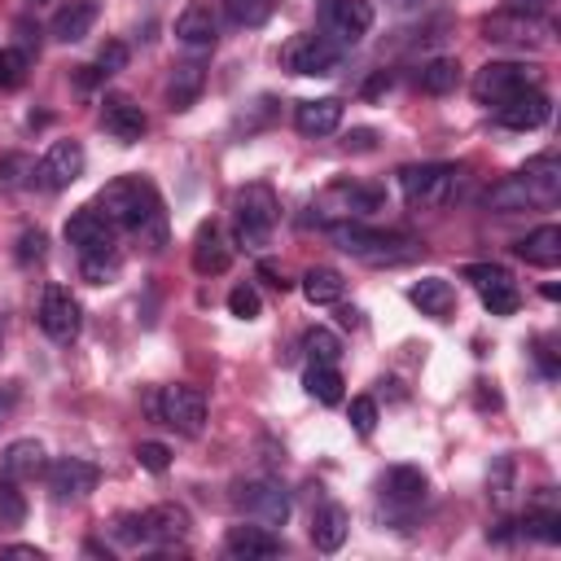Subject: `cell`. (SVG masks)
Returning <instances> with one entry per match:
<instances>
[{
  "label": "cell",
  "mask_w": 561,
  "mask_h": 561,
  "mask_svg": "<svg viewBox=\"0 0 561 561\" xmlns=\"http://www.w3.org/2000/svg\"><path fill=\"white\" fill-rule=\"evenodd\" d=\"M337 57H342V48L329 35H316V31H302L294 39H285V48H280V66L289 75H333Z\"/></svg>",
  "instance_id": "cell-7"
},
{
  "label": "cell",
  "mask_w": 561,
  "mask_h": 561,
  "mask_svg": "<svg viewBox=\"0 0 561 561\" xmlns=\"http://www.w3.org/2000/svg\"><path fill=\"white\" fill-rule=\"evenodd\" d=\"M530 83H535V66H526V61H486L473 75V96H478V105H491L495 110L500 101L517 96Z\"/></svg>",
  "instance_id": "cell-9"
},
{
  "label": "cell",
  "mask_w": 561,
  "mask_h": 561,
  "mask_svg": "<svg viewBox=\"0 0 561 561\" xmlns=\"http://www.w3.org/2000/svg\"><path fill=\"white\" fill-rule=\"evenodd\" d=\"M517 184L526 193V206H552L561 197V162L557 153H539L517 171Z\"/></svg>",
  "instance_id": "cell-19"
},
{
  "label": "cell",
  "mask_w": 561,
  "mask_h": 561,
  "mask_svg": "<svg viewBox=\"0 0 561 561\" xmlns=\"http://www.w3.org/2000/svg\"><path fill=\"white\" fill-rule=\"evenodd\" d=\"M79 175H83V145L79 140H53L48 153L39 158V171H35V180L53 193L70 188Z\"/></svg>",
  "instance_id": "cell-17"
},
{
  "label": "cell",
  "mask_w": 561,
  "mask_h": 561,
  "mask_svg": "<svg viewBox=\"0 0 561 561\" xmlns=\"http://www.w3.org/2000/svg\"><path fill=\"white\" fill-rule=\"evenodd\" d=\"M351 430L355 434H373L377 430V399H368V394L351 399Z\"/></svg>",
  "instance_id": "cell-43"
},
{
  "label": "cell",
  "mask_w": 561,
  "mask_h": 561,
  "mask_svg": "<svg viewBox=\"0 0 561 561\" xmlns=\"http://www.w3.org/2000/svg\"><path fill=\"white\" fill-rule=\"evenodd\" d=\"M232 504L250 517V522H263V526H285L289 522V491L276 482V478H250L232 491Z\"/></svg>",
  "instance_id": "cell-6"
},
{
  "label": "cell",
  "mask_w": 561,
  "mask_h": 561,
  "mask_svg": "<svg viewBox=\"0 0 561 561\" xmlns=\"http://www.w3.org/2000/svg\"><path fill=\"white\" fill-rule=\"evenodd\" d=\"M346 535H351V513L342 508V504H320L316 508V517H311V543L320 548V552H337L342 543H346Z\"/></svg>",
  "instance_id": "cell-29"
},
{
  "label": "cell",
  "mask_w": 561,
  "mask_h": 561,
  "mask_svg": "<svg viewBox=\"0 0 561 561\" xmlns=\"http://www.w3.org/2000/svg\"><path fill=\"white\" fill-rule=\"evenodd\" d=\"M26 70H31V53H22L18 44H4V48H0V88H4V92L18 88V83L26 79Z\"/></svg>",
  "instance_id": "cell-38"
},
{
  "label": "cell",
  "mask_w": 561,
  "mask_h": 561,
  "mask_svg": "<svg viewBox=\"0 0 561 561\" xmlns=\"http://www.w3.org/2000/svg\"><path fill=\"white\" fill-rule=\"evenodd\" d=\"M123 543H145V517L140 513H127V517H118V530H114Z\"/></svg>",
  "instance_id": "cell-48"
},
{
  "label": "cell",
  "mask_w": 561,
  "mask_h": 561,
  "mask_svg": "<svg viewBox=\"0 0 561 561\" xmlns=\"http://www.w3.org/2000/svg\"><path fill=\"white\" fill-rule=\"evenodd\" d=\"M79 324H83L79 298H75L66 285H44V298H39V329H44L53 342H75Z\"/></svg>",
  "instance_id": "cell-13"
},
{
  "label": "cell",
  "mask_w": 561,
  "mask_h": 561,
  "mask_svg": "<svg viewBox=\"0 0 561 561\" xmlns=\"http://www.w3.org/2000/svg\"><path fill=\"white\" fill-rule=\"evenodd\" d=\"M276 193L267 184H245L232 197V228H237V245L245 250H263L272 241L276 228Z\"/></svg>",
  "instance_id": "cell-3"
},
{
  "label": "cell",
  "mask_w": 561,
  "mask_h": 561,
  "mask_svg": "<svg viewBox=\"0 0 561 561\" xmlns=\"http://www.w3.org/2000/svg\"><path fill=\"white\" fill-rule=\"evenodd\" d=\"M35 4H44V0H35Z\"/></svg>",
  "instance_id": "cell-55"
},
{
  "label": "cell",
  "mask_w": 561,
  "mask_h": 561,
  "mask_svg": "<svg viewBox=\"0 0 561 561\" xmlns=\"http://www.w3.org/2000/svg\"><path fill=\"white\" fill-rule=\"evenodd\" d=\"M342 289H346V280H342V272H333V267H311V272H302V298H307L311 307L337 302Z\"/></svg>",
  "instance_id": "cell-33"
},
{
  "label": "cell",
  "mask_w": 561,
  "mask_h": 561,
  "mask_svg": "<svg viewBox=\"0 0 561 561\" xmlns=\"http://www.w3.org/2000/svg\"><path fill=\"white\" fill-rule=\"evenodd\" d=\"M386 88H390V75H386V70H377V75L364 83V96H381Z\"/></svg>",
  "instance_id": "cell-52"
},
{
  "label": "cell",
  "mask_w": 561,
  "mask_h": 561,
  "mask_svg": "<svg viewBox=\"0 0 561 561\" xmlns=\"http://www.w3.org/2000/svg\"><path fill=\"white\" fill-rule=\"evenodd\" d=\"M228 311H232L237 320H259V311H263L259 289H254V285H237V289L228 294Z\"/></svg>",
  "instance_id": "cell-42"
},
{
  "label": "cell",
  "mask_w": 561,
  "mask_h": 561,
  "mask_svg": "<svg viewBox=\"0 0 561 561\" xmlns=\"http://www.w3.org/2000/svg\"><path fill=\"white\" fill-rule=\"evenodd\" d=\"M92 206H96L114 228H127L131 237L149 241V250H162V241H167V210H162V197H158V188H153L149 180H140V175H118V180H110V184L96 193Z\"/></svg>",
  "instance_id": "cell-1"
},
{
  "label": "cell",
  "mask_w": 561,
  "mask_h": 561,
  "mask_svg": "<svg viewBox=\"0 0 561 561\" xmlns=\"http://www.w3.org/2000/svg\"><path fill=\"white\" fill-rule=\"evenodd\" d=\"M302 351H307L311 364H337V359H342V342H337L333 329H307Z\"/></svg>",
  "instance_id": "cell-35"
},
{
  "label": "cell",
  "mask_w": 561,
  "mask_h": 561,
  "mask_svg": "<svg viewBox=\"0 0 561 561\" xmlns=\"http://www.w3.org/2000/svg\"><path fill=\"white\" fill-rule=\"evenodd\" d=\"M96 0H61L57 4V13H53V22H48V31H53V39H61V44H79L92 26H96Z\"/></svg>",
  "instance_id": "cell-25"
},
{
  "label": "cell",
  "mask_w": 561,
  "mask_h": 561,
  "mask_svg": "<svg viewBox=\"0 0 561 561\" xmlns=\"http://www.w3.org/2000/svg\"><path fill=\"white\" fill-rule=\"evenodd\" d=\"M44 473H48V491H53L57 504L83 500V495L96 491V482H101V469H96L92 460H83V456H57Z\"/></svg>",
  "instance_id": "cell-14"
},
{
  "label": "cell",
  "mask_w": 561,
  "mask_h": 561,
  "mask_svg": "<svg viewBox=\"0 0 561 561\" xmlns=\"http://www.w3.org/2000/svg\"><path fill=\"white\" fill-rule=\"evenodd\" d=\"M18 408V386H9V381H0V425L9 421V412Z\"/></svg>",
  "instance_id": "cell-50"
},
{
  "label": "cell",
  "mask_w": 561,
  "mask_h": 561,
  "mask_svg": "<svg viewBox=\"0 0 561 561\" xmlns=\"http://www.w3.org/2000/svg\"><path fill=\"white\" fill-rule=\"evenodd\" d=\"M44 469H48V460H44V443L39 438H13L4 447V456H0V478H9V482L39 478Z\"/></svg>",
  "instance_id": "cell-24"
},
{
  "label": "cell",
  "mask_w": 561,
  "mask_h": 561,
  "mask_svg": "<svg viewBox=\"0 0 561 561\" xmlns=\"http://www.w3.org/2000/svg\"><path fill=\"white\" fill-rule=\"evenodd\" d=\"M123 66H127V44H123V39H105L101 53H96V70H101V75H114V70H123Z\"/></svg>",
  "instance_id": "cell-44"
},
{
  "label": "cell",
  "mask_w": 561,
  "mask_h": 561,
  "mask_svg": "<svg viewBox=\"0 0 561 561\" xmlns=\"http://www.w3.org/2000/svg\"><path fill=\"white\" fill-rule=\"evenodd\" d=\"M368 145H373V131L368 127H359V131L346 136V149H368Z\"/></svg>",
  "instance_id": "cell-53"
},
{
  "label": "cell",
  "mask_w": 561,
  "mask_h": 561,
  "mask_svg": "<svg viewBox=\"0 0 561 561\" xmlns=\"http://www.w3.org/2000/svg\"><path fill=\"white\" fill-rule=\"evenodd\" d=\"M175 39L184 48H215L219 39V22H215V9L206 0H193L184 4V13L175 18Z\"/></svg>",
  "instance_id": "cell-22"
},
{
  "label": "cell",
  "mask_w": 561,
  "mask_h": 561,
  "mask_svg": "<svg viewBox=\"0 0 561 561\" xmlns=\"http://www.w3.org/2000/svg\"><path fill=\"white\" fill-rule=\"evenodd\" d=\"M66 241L83 254H114V224L96 210V206H79L70 219H66Z\"/></svg>",
  "instance_id": "cell-15"
},
{
  "label": "cell",
  "mask_w": 561,
  "mask_h": 561,
  "mask_svg": "<svg viewBox=\"0 0 561 561\" xmlns=\"http://www.w3.org/2000/svg\"><path fill=\"white\" fill-rule=\"evenodd\" d=\"M508 478H513V460L504 456V460L495 465L491 482H486V486H491V495H495V504H504V500H508Z\"/></svg>",
  "instance_id": "cell-47"
},
{
  "label": "cell",
  "mask_w": 561,
  "mask_h": 561,
  "mask_svg": "<svg viewBox=\"0 0 561 561\" xmlns=\"http://www.w3.org/2000/svg\"><path fill=\"white\" fill-rule=\"evenodd\" d=\"M548 114H552V101H548V92L535 88V83L495 105V118H500V127H508V131H535V127L548 123Z\"/></svg>",
  "instance_id": "cell-16"
},
{
  "label": "cell",
  "mask_w": 561,
  "mask_h": 561,
  "mask_svg": "<svg viewBox=\"0 0 561 561\" xmlns=\"http://www.w3.org/2000/svg\"><path fill=\"white\" fill-rule=\"evenodd\" d=\"M337 320H342V324H351V329H355V324H359V311H355V307H342V311H337Z\"/></svg>",
  "instance_id": "cell-54"
},
{
  "label": "cell",
  "mask_w": 561,
  "mask_h": 561,
  "mask_svg": "<svg viewBox=\"0 0 561 561\" xmlns=\"http://www.w3.org/2000/svg\"><path fill=\"white\" fill-rule=\"evenodd\" d=\"M377 210H386V193L373 188V184H329L320 197H316V215H324L329 224H342V219H373Z\"/></svg>",
  "instance_id": "cell-5"
},
{
  "label": "cell",
  "mask_w": 561,
  "mask_h": 561,
  "mask_svg": "<svg viewBox=\"0 0 561 561\" xmlns=\"http://www.w3.org/2000/svg\"><path fill=\"white\" fill-rule=\"evenodd\" d=\"M276 0H224V13L232 26H263L272 18Z\"/></svg>",
  "instance_id": "cell-37"
},
{
  "label": "cell",
  "mask_w": 561,
  "mask_h": 561,
  "mask_svg": "<svg viewBox=\"0 0 561 561\" xmlns=\"http://www.w3.org/2000/svg\"><path fill=\"white\" fill-rule=\"evenodd\" d=\"M35 162L31 158H22V153H9L4 162H0V188H22V184H35Z\"/></svg>",
  "instance_id": "cell-39"
},
{
  "label": "cell",
  "mask_w": 561,
  "mask_h": 561,
  "mask_svg": "<svg viewBox=\"0 0 561 561\" xmlns=\"http://www.w3.org/2000/svg\"><path fill=\"white\" fill-rule=\"evenodd\" d=\"M425 473L416 469V465H394L390 473H386V482H381V495H386V504H394V508H416L421 500H425Z\"/></svg>",
  "instance_id": "cell-28"
},
{
  "label": "cell",
  "mask_w": 561,
  "mask_h": 561,
  "mask_svg": "<svg viewBox=\"0 0 561 561\" xmlns=\"http://www.w3.org/2000/svg\"><path fill=\"white\" fill-rule=\"evenodd\" d=\"M320 26L324 35L342 48V44H359L373 31V4L368 0H324L320 9Z\"/></svg>",
  "instance_id": "cell-11"
},
{
  "label": "cell",
  "mask_w": 561,
  "mask_h": 561,
  "mask_svg": "<svg viewBox=\"0 0 561 561\" xmlns=\"http://www.w3.org/2000/svg\"><path fill=\"white\" fill-rule=\"evenodd\" d=\"M136 460H140V469H149V473H167L171 451H167L162 443H140V447H136Z\"/></svg>",
  "instance_id": "cell-46"
},
{
  "label": "cell",
  "mask_w": 561,
  "mask_h": 561,
  "mask_svg": "<svg viewBox=\"0 0 561 561\" xmlns=\"http://www.w3.org/2000/svg\"><path fill=\"white\" fill-rule=\"evenodd\" d=\"M465 280L478 285L482 307H486L491 316H513V311L522 307V294H517L513 276H508L500 263H469V267H465Z\"/></svg>",
  "instance_id": "cell-12"
},
{
  "label": "cell",
  "mask_w": 561,
  "mask_h": 561,
  "mask_svg": "<svg viewBox=\"0 0 561 561\" xmlns=\"http://www.w3.org/2000/svg\"><path fill=\"white\" fill-rule=\"evenodd\" d=\"M224 552H228L232 561H267V557L280 552V535H276L272 526L245 517L241 526H228V535H224Z\"/></svg>",
  "instance_id": "cell-18"
},
{
  "label": "cell",
  "mask_w": 561,
  "mask_h": 561,
  "mask_svg": "<svg viewBox=\"0 0 561 561\" xmlns=\"http://www.w3.org/2000/svg\"><path fill=\"white\" fill-rule=\"evenodd\" d=\"M517 254H522L530 267H557V263H561V228H557V224L535 228L530 237L517 241Z\"/></svg>",
  "instance_id": "cell-31"
},
{
  "label": "cell",
  "mask_w": 561,
  "mask_h": 561,
  "mask_svg": "<svg viewBox=\"0 0 561 561\" xmlns=\"http://www.w3.org/2000/svg\"><path fill=\"white\" fill-rule=\"evenodd\" d=\"M228 263H232V250H228L219 224L206 219L197 228V237H193V272L197 276H219V272H228Z\"/></svg>",
  "instance_id": "cell-23"
},
{
  "label": "cell",
  "mask_w": 561,
  "mask_h": 561,
  "mask_svg": "<svg viewBox=\"0 0 561 561\" xmlns=\"http://www.w3.org/2000/svg\"><path fill=\"white\" fill-rule=\"evenodd\" d=\"M522 530L543 539V543H561V508H552V504L548 508H530L522 517Z\"/></svg>",
  "instance_id": "cell-36"
},
{
  "label": "cell",
  "mask_w": 561,
  "mask_h": 561,
  "mask_svg": "<svg viewBox=\"0 0 561 561\" xmlns=\"http://www.w3.org/2000/svg\"><path fill=\"white\" fill-rule=\"evenodd\" d=\"M44 250H48V237H44L39 228H26V232L18 237V263H39Z\"/></svg>",
  "instance_id": "cell-45"
},
{
  "label": "cell",
  "mask_w": 561,
  "mask_h": 561,
  "mask_svg": "<svg viewBox=\"0 0 561 561\" xmlns=\"http://www.w3.org/2000/svg\"><path fill=\"white\" fill-rule=\"evenodd\" d=\"M482 35H486L491 44L543 48V44L552 39V26H548L543 18H535V13H513V9H504V13H491V18L482 22Z\"/></svg>",
  "instance_id": "cell-10"
},
{
  "label": "cell",
  "mask_w": 561,
  "mask_h": 561,
  "mask_svg": "<svg viewBox=\"0 0 561 561\" xmlns=\"http://www.w3.org/2000/svg\"><path fill=\"white\" fill-rule=\"evenodd\" d=\"M79 267H83V280H92V285H110V280L118 276V250H114V254H83Z\"/></svg>",
  "instance_id": "cell-41"
},
{
  "label": "cell",
  "mask_w": 561,
  "mask_h": 561,
  "mask_svg": "<svg viewBox=\"0 0 561 561\" xmlns=\"http://www.w3.org/2000/svg\"><path fill=\"white\" fill-rule=\"evenodd\" d=\"M416 88L430 92V96H447L460 88V61L456 57H430L421 70H416Z\"/></svg>",
  "instance_id": "cell-32"
},
{
  "label": "cell",
  "mask_w": 561,
  "mask_h": 561,
  "mask_svg": "<svg viewBox=\"0 0 561 561\" xmlns=\"http://www.w3.org/2000/svg\"><path fill=\"white\" fill-rule=\"evenodd\" d=\"M26 522V500L18 491V482L0 478V526H22Z\"/></svg>",
  "instance_id": "cell-40"
},
{
  "label": "cell",
  "mask_w": 561,
  "mask_h": 561,
  "mask_svg": "<svg viewBox=\"0 0 561 561\" xmlns=\"http://www.w3.org/2000/svg\"><path fill=\"white\" fill-rule=\"evenodd\" d=\"M145 517V543H162V548H175L188 539V508L180 504H153L140 513Z\"/></svg>",
  "instance_id": "cell-21"
},
{
  "label": "cell",
  "mask_w": 561,
  "mask_h": 561,
  "mask_svg": "<svg viewBox=\"0 0 561 561\" xmlns=\"http://www.w3.org/2000/svg\"><path fill=\"white\" fill-rule=\"evenodd\" d=\"M302 386H307L311 399H320V403H329V408L342 403V373H337V364H307Z\"/></svg>",
  "instance_id": "cell-34"
},
{
  "label": "cell",
  "mask_w": 561,
  "mask_h": 561,
  "mask_svg": "<svg viewBox=\"0 0 561 561\" xmlns=\"http://www.w3.org/2000/svg\"><path fill=\"white\" fill-rule=\"evenodd\" d=\"M337 123H342L337 96H311V101H298V110H294V127L302 136H329V131H337Z\"/></svg>",
  "instance_id": "cell-26"
},
{
  "label": "cell",
  "mask_w": 561,
  "mask_h": 561,
  "mask_svg": "<svg viewBox=\"0 0 561 561\" xmlns=\"http://www.w3.org/2000/svg\"><path fill=\"white\" fill-rule=\"evenodd\" d=\"M101 127H105L118 145H136V140L149 131V118H145V110H140L131 96L114 92V96L101 101Z\"/></svg>",
  "instance_id": "cell-20"
},
{
  "label": "cell",
  "mask_w": 561,
  "mask_h": 561,
  "mask_svg": "<svg viewBox=\"0 0 561 561\" xmlns=\"http://www.w3.org/2000/svg\"><path fill=\"white\" fill-rule=\"evenodd\" d=\"M456 184H460V167L451 162H421L399 171V188L408 206H447L456 197Z\"/></svg>",
  "instance_id": "cell-4"
},
{
  "label": "cell",
  "mask_w": 561,
  "mask_h": 561,
  "mask_svg": "<svg viewBox=\"0 0 561 561\" xmlns=\"http://www.w3.org/2000/svg\"><path fill=\"white\" fill-rule=\"evenodd\" d=\"M202 88H206L202 61H180V66L171 70V79H167V105H171V110H188V105L202 96Z\"/></svg>",
  "instance_id": "cell-30"
},
{
  "label": "cell",
  "mask_w": 561,
  "mask_h": 561,
  "mask_svg": "<svg viewBox=\"0 0 561 561\" xmlns=\"http://www.w3.org/2000/svg\"><path fill=\"white\" fill-rule=\"evenodd\" d=\"M329 237L337 250H346L351 259L368 263V267H394L408 263L412 254H421V241L412 232H394V228H368L364 219H342L329 224Z\"/></svg>",
  "instance_id": "cell-2"
},
{
  "label": "cell",
  "mask_w": 561,
  "mask_h": 561,
  "mask_svg": "<svg viewBox=\"0 0 561 561\" xmlns=\"http://www.w3.org/2000/svg\"><path fill=\"white\" fill-rule=\"evenodd\" d=\"M153 412H158V421L171 425L175 434L197 438L202 425H206V394H202L197 386H167V390L158 394Z\"/></svg>",
  "instance_id": "cell-8"
},
{
  "label": "cell",
  "mask_w": 561,
  "mask_h": 561,
  "mask_svg": "<svg viewBox=\"0 0 561 561\" xmlns=\"http://www.w3.org/2000/svg\"><path fill=\"white\" fill-rule=\"evenodd\" d=\"M548 4H552V0H508V9H513V13H535V18H543V13H548Z\"/></svg>",
  "instance_id": "cell-51"
},
{
  "label": "cell",
  "mask_w": 561,
  "mask_h": 561,
  "mask_svg": "<svg viewBox=\"0 0 561 561\" xmlns=\"http://www.w3.org/2000/svg\"><path fill=\"white\" fill-rule=\"evenodd\" d=\"M408 298H412V307H421V316H430V320H447L451 307H456V289H451L447 276H421V280L408 289Z\"/></svg>",
  "instance_id": "cell-27"
},
{
  "label": "cell",
  "mask_w": 561,
  "mask_h": 561,
  "mask_svg": "<svg viewBox=\"0 0 561 561\" xmlns=\"http://www.w3.org/2000/svg\"><path fill=\"white\" fill-rule=\"evenodd\" d=\"M0 557H26V561H44V548H35V543H4V548H0Z\"/></svg>",
  "instance_id": "cell-49"
}]
</instances>
